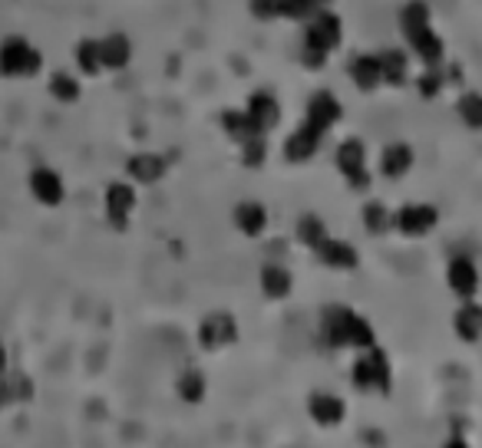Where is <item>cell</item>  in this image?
Listing matches in <instances>:
<instances>
[{
    "label": "cell",
    "mask_w": 482,
    "mask_h": 448,
    "mask_svg": "<svg viewBox=\"0 0 482 448\" xmlns=\"http://www.w3.org/2000/svg\"><path fill=\"white\" fill-rule=\"evenodd\" d=\"M320 336L330 350H344V346H354V350H366L374 346V326L366 324L364 316L348 310V306H328L324 316H320Z\"/></svg>",
    "instance_id": "cell-1"
},
{
    "label": "cell",
    "mask_w": 482,
    "mask_h": 448,
    "mask_svg": "<svg viewBox=\"0 0 482 448\" xmlns=\"http://www.w3.org/2000/svg\"><path fill=\"white\" fill-rule=\"evenodd\" d=\"M340 37H344V27H340L338 14H330V10H314L308 30H304V47H301L304 67H311V69L324 67L330 50L340 47Z\"/></svg>",
    "instance_id": "cell-2"
},
{
    "label": "cell",
    "mask_w": 482,
    "mask_h": 448,
    "mask_svg": "<svg viewBox=\"0 0 482 448\" xmlns=\"http://www.w3.org/2000/svg\"><path fill=\"white\" fill-rule=\"evenodd\" d=\"M43 69V57L33 43L23 37H10L0 43V77L7 79H30Z\"/></svg>",
    "instance_id": "cell-3"
},
{
    "label": "cell",
    "mask_w": 482,
    "mask_h": 448,
    "mask_svg": "<svg viewBox=\"0 0 482 448\" xmlns=\"http://www.w3.org/2000/svg\"><path fill=\"white\" fill-rule=\"evenodd\" d=\"M354 386L364 392H390V379H394V372H390V360L384 356V350H376V346H366V353L354 362Z\"/></svg>",
    "instance_id": "cell-4"
},
{
    "label": "cell",
    "mask_w": 482,
    "mask_h": 448,
    "mask_svg": "<svg viewBox=\"0 0 482 448\" xmlns=\"http://www.w3.org/2000/svg\"><path fill=\"white\" fill-rule=\"evenodd\" d=\"M338 169H340V175L348 178V185L354 191L370 188V175H366V149H364L360 139H348V142H340Z\"/></svg>",
    "instance_id": "cell-5"
},
{
    "label": "cell",
    "mask_w": 482,
    "mask_h": 448,
    "mask_svg": "<svg viewBox=\"0 0 482 448\" xmlns=\"http://www.w3.org/2000/svg\"><path fill=\"white\" fill-rule=\"evenodd\" d=\"M235 340H238V324L225 310L209 314L202 320V326H199V343H202V350H222V346H232Z\"/></svg>",
    "instance_id": "cell-6"
},
{
    "label": "cell",
    "mask_w": 482,
    "mask_h": 448,
    "mask_svg": "<svg viewBox=\"0 0 482 448\" xmlns=\"http://www.w3.org/2000/svg\"><path fill=\"white\" fill-rule=\"evenodd\" d=\"M394 221L400 234H406V238H423V234H430L436 228L440 211L433 205H403V208L396 211Z\"/></svg>",
    "instance_id": "cell-7"
},
{
    "label": "cell",
    "mask_w": 482,
    "mask_h": 448,
    "mask_svg": "<svg viewBox=\"0 0 482 448\" xmlns=\"http://www.w3.org/2000/svg\"><path fill=\"white\" fill-rule=\"evenodd\" d=\"M135 208V188L125 181H113L107 188V218L116 231L129 228V215Z\"/></svg>",
    "instance_id": "cell-8"
},
{
    "label": "cell",
    "mask_w": 482,
    "mask_h": 448,
    "mask_svg": "<svg viewBox=\"0 0 482 448\" xmlns=\"http://www.w3.org/2000/svg\"><path fill=\"white\" fill-rule=\"evenodd\" d=\"M30 195H33L40 205L57 208V205H63V198H67V188H63V178H60L53 169L40 165V169L30 172Z\"/></svg>",
    "instance_id": "cell-9"
},
{
    "label": "cell",
    "mask_w": 482,
    "mask_h": 448,
    "mask_svg": "<svg viewBox=\"0 0 482 448\" xmlns=\"http://www.w3.org/2000/svg\"><path fill=\"white\" fill-rule=\"evenodd\" d=\"M344 115V105H340V99L334 93H314L308 103V119L304 123L314 125V129H320V133L328 135L334 125H338V119Z\"/></svg>",
    "instance_id": "cell-10"
},
{
    "label": "cell",
    "mask_w": 482,
    "mask_h": 448,
    "mask_svg": "<svg viewBox=\"0 0 482 448\" xmlns=\"http://www.w3.org/2000/svg\"><path fill=\"white\" fill-rule=\"evenodd\" d=\"M320 139H324V133L320 129H314V125H298L294 133L288 135V142H284V159L288 162H294V165H301V162H311L314 155H318V149H320Z\"/></svg>",
    "instance_id": "cell-11"
},
{
    "label": "cell",
    "mask_w": 482,
    "mask_h": 448,
    "mask_svg": "<svg viewBox=\"0 0 482 448\" xmlns=\"http://www.w3.org/2000/svg\"><path fill=\"white\" fill-rule=\"evenodd\" d=\"M446 280H450V290H453L459 300H473L476 290H479V270L469 258H453L450 268H446Z\"/></svg>",
    "instance_id": "cell-12"
},
{
    "label": "cell",
    "mask_w": 482,
    "mask_h": 448,
    "mask_svg": "<svg viewBox=\"0 0 482 448\" xmlns=\"http://www.w3.org/2000/svg\"><path fill=\"white\" fill-rule=\"evenodd\" d=\"M308 412L311 419L318 422V425H324V429H334V425H340L344 422V416H348V406H344V399L340 396H330V392H314L308 399Z\"/></svg>",
    "instance_id": "cell-13"
},
{
    "label": "cell",
    "mask_w": 482,
    "mask_h": 448,
    "mask_svg": "<svg viewBox=\"0 0 482 448\" xmlns=\"http://www.w3.org/2000/svg\"><path fill=\"white\" fill-rule=\"evenodd\" d=\"M245 115H248L251 123H255V129L258 133H264L268 135L274 125H278V119H281V105H278V99L271 93H255L248 99V109H245Z\"/></svg>",
    "instance_id": "cell-14"
},
{
    "label": "cell",
    "mask_w": 482,
    "mask_h": 448,
    "mask_svg": "<svg viewBox=\"0 0 482 448\" xmlns=\"http://www.w3.org/2000/svg\"><path fill=\"white\" fill-rule=\"evenodd\" d=\"M318 261L320 264H328V268H334V270H354L357 268V251L350 248L348 241H334V238H324L318 244Z\"/></svg>",
    "instance_id": "cell-15"
},
{
    "label": "cell",
    "mask_w": 482,
    "mask_h": 448,
    "mask_svg": "<svg viewBox=\"0 0 482 448\" xmlns=\"http://www.w3.org/2000/svg\"><path fill=\"white\" fill-rule=\"evenodd\" d=\"M125 172H129L133 181H139V185H155V181L165 178V159L153 152H139L125 162Z\"/></svg>",
    "instance_id": "cell-16"
},
{
    "label": "cell",
    "mask_w": 482,
    "mask_h": 448,
    "mask_svg": "<svg viewBox=\"0 0 482 448\" xmlns=\"http://www.w3.org/2000/svg\"><path fill=\"white\" fill-rule=\"evenodd\" d=\"M99 59H103V69H125L129 59H133V43L125 33H109V37L99 40Z\"/></svg>",
    "instance_id": "cell-17"
},
{
    "label": "cell",
    "mask_w": 482,
    "mask_h": 448,
    "mask_svg": "<svg viewBox=\"0 0 482 448\" xmlns=\"http://www.w3.org/2000/svg\"><path fill=\"white\" fill-rule=\"evenodd\" d=\"M453 330L459 340H466V343H476L482 336V306L476 304V300H463V306L456 310L453 316Z\"/></svg>",
    "instance_id": "cell-18"
},
{
    "label": "cell",
    "mask_w": 482,
    "mask_h": 448,
    "mask_svg": "<svg viewBox=\"0 0 482 448\" xmlns=\"http://www.w3.org/2000/svg\"><path fill=\"white\" fill-rule=\"evenodd\" d=\"M410 169H413V149L406 142L386 145L384 155H380V172H384L386 178H403Z\"/></svg>",
    "instance_id": "cell-19"
},
{
    "label": "cell",
    "mask_w": 482,
    "mask_h": 448,
    "mask_svg": "<svg viewBox=\"0 0 482 448\" xmlns=\"http://www.w3.org/2000/svg\"><path fill=\"white\" fill-rule=\"evenodd\" d=\"M235 228L241 234H248V238H258L261 231L268 228V211H264V205H258V201H241L238 208H235Z\"/></svg>",
    "instance_id": "cell-20"
},
{
    "label": "cell",
    "mask_w": 482,
    "mask_h": 448,
    "mask_svg": "<svg viewBox=\"0 0 482 448\" xmlns=\"http://www.w3.org/2000/svg\"><path fill=\"white\" fill-rule=\"evenodd\" d=\"M400 30H403V37L413 43L420 33L430 30V7H426L423 0H410L403 10H400Z\"/></svg>",
    "instance_id": "cell-21"
},
{
    "label": "cell",
    "mask_w": 482,
    "mask_h": 448,
    "mask_svg": "<svg viewBox=\"0 0 482 448\" xmlns=\"http://www.w3.org/2000/svg\"><path fill=\"white\" fill-rule=\"evenodd\" d=\"M291 274L288 268H281V264H264L261 268V290H264V297H271V300H284V297L291 294Z\"/></svg>",
    "instance_id": "cell-22"
},
{
    "label": "cell",
    "mask_w": 482,
    "mask_h": 448,
    "mask_svg": "<svg viewBox=\"0 0 482 448\" xmlns=\"http://www.w3.org/2000/svg\"><path fill=\"white\" fill-rule=\"evenodd\" d=\"M376 59H380V77H384V83H390V87H403L406 83V53L403 50H380Z\"/></svg>",
    "instance_id": "cell-23"
},
{
    "label": "cell",
    "mask_w": 482,
    "mask_h": 448,
    "mask_svg": "<svg viewBox=\"0 0 482 448\" xmlns=\"http://www.w3.org/2000/svg\"><path fill=\"white\" fill-rule=\"evenodd\" d=\"M413 47V53L420 59H423L426 67H443V57H446V47H443V40L436 37L433 27L426 30V33H420V37L410 43Z\"/></svg>",
    "instance_id": "cell-24"
},
{
    "label": "cell",
    "mask_w": 482,
    "mask_h": 448,
    "mask_svg": "<svg viewBox=\"0 0 482 448\" xmlns=\"http://www.w3.org/2000/svg\"><path fill=\"white\" fill-rule=\"evenodd\" d=\"M350 79H354L364 93L376 89L380 83H384V77H380V59L376 57H357L354 63H350Z\"/></svg>",
    "instance_id": "cell-25"
},
{
    "label": "cell",
    "mask_w": 482,
    "mask_h": 448,
    "mask_svg": "<svg viewBox=\"0 0 482 448\" xmlns=\"http://www.w3.org/2000/svg\"><path fill=\"white\" fill-rule=\"evenodd\" d=\"M222 125H225V133L232 135L238 145L248 142V139H258V135H264V133H258V129H255V123H251L245 113H222Z\"/></svg>",
    "instance_id": "cell-26"
},
{
    "label": "cell",
    "mask_w": 482,
    "mask_h": 448,
    "mask_svg": "<svg viewBox=\"0 0 482 448\" xmlns=\"http://www.w3.org/2000/svg\"><path fill=\"white\" fill-rule=\"evenodd\" d=\"M77 67L87 77H99L103 73V59H99V40H83L77 47Z\"/></svg>",
    "instance_id": "cell-27"
},
{
    "label": "cell",
    "mask_w": 482,
    "mask_h": 448,
    "mask_svg": "<svg viewBox=\"0 0 482 448\" xmlns=\"http://www.w3.org/2000/svg\"><path fill=\"white\" fill-rule=\"evenodd\" d=\"M50 96L60 99V103H77L79 99L77 77H70V73H53V77H50Z\"/></svg>",
    "instance_id": "cell-28"
},
{
    "label": "cell",
    "mask_w": 482,
    "mask_h": 448,
    "mask_svg": "<svg viewBox=\"0 0 482 448\" xmlns=\"http://www.w3.org/2000/svg\"><path fill=\"white\" fill-rule=\"evenodd\" d=\"M298 238H301V244L318 248L320 241L328 238V228H324V221H320L318 215H304V218L298 221Z\"/></svg>",
    "instance_id": "cell-29"
},
{
    "label": "cell",
    "mask_w": 482,
    "mask_h": 448,
    "mask_svg": "<svg viewBox=\"0 0 482 448\" xmlns=\"http://www.w3.org/2000/svg\"><path fill=\"white\" fill-rule=\"evenodd\" d=\"M456 113L469 129H482V96L479 93H466L459 103H456Z\"/></svg>",
    "instance_id": "cell-30"
},
{
    "label": "cell",
    "mask_w": 482,
    "mask_h": 448,
    "mask_svg": "<svg viewBox=\"0 0 482 448\" xmlns=\"http://www.w3.org/2000/svg\"><path fill=\"white\" fill-rule=\"evenodd\" d=\"M179 396H182L185 402H202L205 399V376L202 372H182V379H179Z\"/></svg>",
    "instance_id": "cell-31"
},
{
    "label": "cell",
    "mask_w": 482,
    "mask_h": 448,
    "mask_svg": "<svg viewBox=\"0 0 482 448\" xmlns=\"http://www.w3.org/2000/svg\"><path fill=\"white\" fill-rule=\"evenodd\" d=\"M364 228L370 231V234H384V231L390 228V211H386L380 201H370L364 208Z\"/></svg>",
    "instance_id": "cell-32"
},
{
    "label": "cell",
    "mask_w": 482,
    "mask_h": 448,
    "mask_svg": "<svg viewBox=\"0 0 482 448\" xmlns=\"http://www.w3.org/2000/svg\"><path fill=\"white\" fill-rule=\"evenodd\" d=\"M4 379H7V389H10V399L14 402H27L30 396H33V382H30V376H23V372H4Z\"/></svg>",
    "instance_id": "cell-33"
},
{
    "label": "cell",
    "mask_w": 482,
    "mask_h": 448,
    "mask_svg": "<svg viewBox=\"0 0 482 448\" xmlns=\"http://www.w3.org/2000/svg\"><path fill=\"white\" fill-rule=\"evenodd\" d=\"M241 162L248 169H261V162H264V135L241 142Z\"/></svg>",
    "instance_id": "cell-34"
},
{
    "label": "cell",
    "mask_w": 482,
    "mask_h": 448,
    "mask_svg": "<svg viewBox=\"0 0 482 448\" xmlns=\"http://www.w3.org/2000/svg\"><path fill=\"white\" fill-rule=\"evenodd\" d=\"M416 87H420V93H423L426 99L440 93V89H443V77H440V67H426V73L420 77V83H416Z\"/></svg>",
    "instance_id": "cell-35"
},
{
    "label": "cell",
    "mask_w": 482,
    "mask_h": 448,
    "mask_svg": "<svg viewBox=\"0 0 482 448\" xmlns=\"http://www.w3.org/2000/svg\"><path fill=\"white\" fill-rule=\"evenodd\" d=\"M251 14H255L258 20H278L281 0H251Z\"/></svg>",
    "instance_id": "cell-36"
},
{
    "label": "cell",
    "mask_w": 482,
    "mask_h": 448,
    "mask_svg": "<svg viewBox=\"0 0 482 448\" xmlns=\"http://www.w3.org/2000/svg\"><path fill=\"white\" fill-rule=\"evenodd\" d=\"M10 402H14V399H10V389H7V379H4V376H0V412L7 409Z\"/></svg>",
    "instance_id": "cell-37"
},
{
    "label": "cell",
    "mask_w": 482,
    "mask_h": 448,
    "mask_svg": "<svg viewBox=\"0 0 482 448\" xmlns=\"http://www.w3.org/2000/svg\"><path fill=\"white\" fill-rule=\"evenodd\" d=\"M10 370V356H7V346H4V340H0V376Z\"/></svg>",
    "instance_id": "cell-38"
},
{
    "label": "cell",
    "mask_w": 482,
    "mask_h": 448,
    "mask_svg": "<svg viewBox=\"0 0 482 448\" xmlns=\"http://www.w3.org/2000/svg\"><path fill=\"white\" fill-rule=\"evenodd\" d=\"M314 4H318V7H320V4H328V0H314Z\"/></svg>",
    "instance_id": "cell-39"
}]
</instances>
